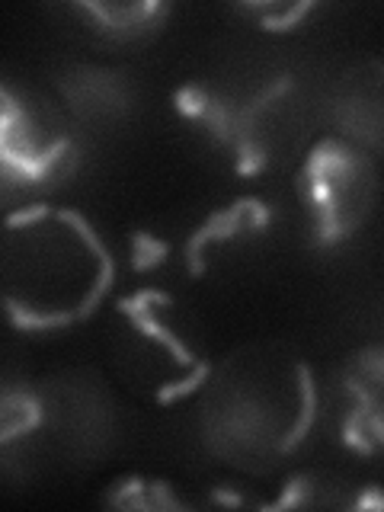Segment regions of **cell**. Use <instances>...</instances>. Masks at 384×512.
<instances>
[{"label": "cell", "mask_w": 384, "mask_h": 512, "mask_svg": "<svg viewBox=\"0 0 384 512\" xmlns=\"http://www.w3.org/2000/svg\"><path fill=\"white\" fill-rule=\"evenodd\" d=\"M119 432L116 400L103 378L84 368L36 381L26 429L0 471L29 477L45 468H93Z\"/></svg>", "instance_id": "cell-6"}, {"label": "cell", "mask_w": 384, "mask_h": 512, "mask_svg": "<svg viewBox=\"0 0 384 512\" xmlns=\"http://www.w3.org/2000/svg\"><path fill=\"white\" fill-rule=\"evenodd\" d=\"M295 196L314 244L340 247L378 202V157L336 135L317 138L298 160Z\"/></svg>", "instance_id": "cell-7"}, {"label": "cell", "mask_w": 384, "mask_h": 512, "mask_svg": "<svg viewBox=\"0 0 384 512\" xmlns=\"http://www.w3.org/2000/svg\"><path fill=\"white\" fill-rule=\"evenodd\" d=\"M237 10L247 13L260 29L292 32V29L301 26L304 16H311L317 7L314 4H244V7H237Z\"/></svg>", "instance_id": "cell-15"}, {"label": "cell", "mask_w": 384, "mask_h": 512, "mask_svg": "<svg viewBox=\"0 0 384 512\" xmlns=\"http://www.w3.org/2000/svg\"><path fill=\"white\" fill-rule=\"evenodd\" d=\"M80 128L48 84L0 64V208L45 202L80 167Z\"/></svg>", "instance_id": "cell-4"}, {"label": "cell", "mask_w": 384, "mask_h": 512, "mask_svg": "<svg viewBox=\"0 0 384 512\" xmlns=\"http://www.w3.org/2000/svg\"><path fill=\"white\" fill-rule=\"evenodd\" d=\"M32 391H36V381L0 352V468L7 464L10 452L26 429L32 410Z\"/></svg>", "instance_id": "cell-13"}, {"label": "cell", "mask_w": 384, "mask_h": 512, "mask_svg": "<svg viewBox=\"0 0 384 512\" xmlns=\"http://www.w3.org/2000/svg\"><path fill=\"white\" fill-rule=\"evenodd\" d=\"M276 234V208L260 196H240L208 212L176 250L186 276H231L263 256Z\"/></svg>", "instance_id": "cell-8"}, {"label": "cell", "mask_w": 384, "mask_h": 512, "mask_svg": "<svg viewBox=\"0 0 384 512\" xmlns=\"http://www.w3.org/2000/svg\"><path fill=\"white\" fill-rule=\"evenodd\" d=\"M109 356L122 381L154 404H176L199 391L208 372L205 343L164 288H138L116 301Z\"/></svg>", "instance_id": "cell-5"}, {"label": "cell", "mask_w": 384, "mask_h": 512, "mask_svg": "<svg viewBox=\"0 0 384 512\" xmlns=\"http://www.w3.org/2000/svg\"><path fill=\"white\" fill-rule=\"evenodd\" d=\"M103 503L112 506V509H144V512L192 509V506H196L164 477H122L119 484L109 487V493L103 496Z\"/></svg>", "instance_id": "cell-14"}, {"label": "cell", "mask_w": 384, "mask_h": 512, "mask_svg": "<svg viewBox=\"0 0 384 512\" xmlns=\"http://www.w3.org/2000/svg\"><path fill=\"white\" fill-rule=\"evenodd\" d=\"M173 112L237 176H266L304 154L308 109L279 64H228L173 90Z\"/></svg>", "instance_id": "cell-3"}, {"label": "cell", "mask_w": 384, "mask_h": 512, "mask_svg": "<svg viewBox=\"0 0 384 512\" xmlns=\"http://www.w3.org/2000/svg\"><path fill=\"white\" fill-rule=\"evenodd\" d=\"M116 282V256L96 224L68 205L32 202L0 218V314L16 330L84 324Z\"/></svg>", "instance_id": "cell-2"}, {"label": "cell", "mask_w": 384, "mask_h": 512, "mask_svg": "<svg viewBox=\"0 0 384 512\" xmlns=\"http://www.w3.org/2000/svg\"><path fill=\"white\" fill-rule=\"evenodd\" d=\"M381 346L352 352L336 372V429L340 442L356 455H375L381 436V381H384Z\"/></svg>", "instance_id": "cell-10"}, {"label": "cell", "mask_w": 384, "mask_h": 512, "mask_svg": "<svg viewBox=\"0 0 384 512\" xmlns=\"http://www.w3.org/2000/svg\"><path fill=\"white\" fill-rule=\"evenodd\" d=\"M192 397L202 448L250 477L279 474L320 413L311 362L285 343H247L212 359Z\"/></svg>", "instance_id": "cell-1"}, {"label": "cell", "mask_w": 384, "mask_h": 512, "mask_svg": "<svg viewBox=\"0 0 384 512\" xmlns=\"http://www.w3.org/2000/svg\"><path fill=\"white\" fill-rule=\"evenodd\" d=\"M48 87L68 109L77 128H122L138 112L132 71L106 61H61L48 71Z\"/></svg>", "instance_id": "cell-9"}, {"label": "cell", "mask_w": 384, "mask_h": 512, "mask_svg": "<svg viewBox=\"0 0 384 512\" xmlns=\"http://www.w3.org/2000/svg\"><path fill=\"white\" fill-rule=\"evenodd\" d=\"M176 247L170 240H164L160 234H151V231H135L132 234V269L135 272H157L164 269L167 263L176 260ZM180 263V260H176Z\"/></svg>", "instance_id": "cell-16"}, {"label": "cell", "mask_w": 384, "mask_h": 512, "mask_svg": "<svg viewBox=\"0 0 384 512\" xmlns=\"http://www.w3.org/2000/svg\"><path fill=\"white\" fill-rule=\"evenodd\" d=\"M84 36L100 48H141L167 29L170 4L138 0V4H64L58 7Z\"/></svg>", "instance_id": "cell-12"}, {"label": "cell", "mask_w": 384, "mask_h": 512, "mask_svg": "<svg viewBox=\"0 0 384 512\" xmlns=\"http://www.w3.org/2000/svg\"><path fill=\"white\" fill-rule=\"evenodd\" d=\"M381 100H384V68L381 58H368L336 80L330 93L333 135L356 148L375 154L381 151Z\"/></svg>", "instance_id": "cell-11"}]
</instances>
